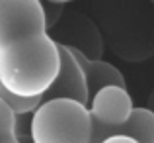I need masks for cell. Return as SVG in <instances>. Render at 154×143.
Wrapping results in <instances>:
<instances>
[{"mask_svg":"<svg viewBox=\"0 0 154 143\" xmlns=\"http://www.w3.org/2000/svg\"><path fill=\"white\" fill-rule=\"evenodd\" d=\"M59 73V43L47 34L41 0H0V84L43 96Z\"/></svg>","mask_w":154,"mask_h":143,"instance_id":"6da1fadb","label":"cell"},{"mask_svg":"<svg viewBox=\"0 0 154 143\" xmlns=\"http://www.w3.org/2000/svg\"><path fill=\"white\" fill-rule=\"evenodd\" d=\"M92 122L90 143H102L107 137L125 135L137 143H154V110L133 106L127 88L105 86L88 102Z\"/></svg>","mask_w":154,"mask_h":143,"instance_id":"7a4b0ae2","label":"cell"},{"mask_svg":"<svg viewBox=\"0 0 154 143\" xmlns=\"http://www.w3.org/2000/svg\"><path fill=\"white\" fill-rule=\"evenodd\" d=\"M27 137L31 143H90L88 106L70 98L41 100L31 114Z\"/></svg>","mask_w":154,"mask_h":143,"instance_id":"3957f363","label":"cell"},{"mask_svg":"<svg viewBox=\"0 0 154 143\" xmlns=\"http://www.w3.org/2000/svg\"><path fill=\"white\" fill-rule=\"evenodd\" d=\"M51 98H70V100L82 102L86 106L90 102L84 73L76 57L72 55L70 47L64 43H59V73L51 83V86L43 92L41 100H51Z\"/></svg>","mask_w":154,"mask_h":143,"instance_id":"277c9868","label":"cell"},{"mask_svg":"<svg viewBox=\"0 0 154 143\" xmlns=\"http://www.w3.org/2000/svg\"><path fill=\"white\" fill-rule=\"evenodd\" d=\"M72 55L76 57L80 69L86 79V88H88V98H92L98 90L105 86H121L127 88V80H125L123 73L115 67V65L107 63L103 59H90V57L82 55L78 49L70 47Z\"/></svg>","mask_w":154,"mask_h":143,"instance_id":"5b68a950","label":"cell"},{"mask_svg":"<svg viewBox=\"0 0 154 143\" xmlns=\"http://www.w3.org/2000/svg\"><path fill=\"white\" fill-rule=\"evenodd\" d=\"M0 100L12 110V114L16 118L33 114L37 110V106L41 104V96H20V94H14V92L6 90L2 84H0Z\"/></svg>","mask_w":154,"mask_h":143,"instance_id":"8992f818","label":"cell"},{"mask_svg":"<svg viewBox=\"0 0 154 143\" xmlns=\"http://www.w3.org/2000/svg\"><path fill=\"white\" fill-rule=\"evenodd\" d=\"M0 143H20L18 118L0 100Z\"/></svg>","mask_w":154,"mask_h":143,"instance_id":"52a82bcc","label":"cell"},{"mask_svg":"<svg viewBox=\"0 0 154 143\" xmlns=\"http://www.w3.org/2000/svg\"><path fill=\"white\" fill-rule=\"evenodd\" d=\"M41 8H43V16H45L47 30H51V28L60 20L64 6H60V4H53V2H47V0H41Z\"/></svg>","mask_w":154,"mask_h":143,"instance_id":"ba28073f","label":"cell"},{"mask_svg":"<svg viewBox=\"0 0 154 143\" xmlns=\"http://www.w3.org/2000/svg\"><path fill=\"white\" fill-rule=\"evenodd\" d=\"M102 143H137V141L131 139V137H125V135H113V137H107Z\"/></svg>","mask_w":154,"mask_h":143,"instance_id":"9c48e42d","label":"cell"},{"mask_svg":"<svg viewBox=\"0 0 154 143\" xmlns=\"http://www.w3.org/2000/svg\"><path fill=\"white\" fill-rule=\"evenodd\" d=\"M18 135H20V143H31V141H29V137H27V133L18 132Z\"/></svg>","mask_w":154,"mask_h":143,"instance_id":"30bf717a","label":"cell"},{"mask_svg":"<svg viewBox=\"0 0 154 143\" xmlns=\"http://www.w3.org/2000/svg\"><path fill=\"white\" fill-rule=\"evenodd\" d=\"M47 2H53V4H60V6H64L66 2H72V0H47Z\"/></svg>","mask_w":154,"mask_h":143,"instance_id":"8fae6325","label":"cell"},{"mask_svg":"<svg viewBox=\"0 0 154 143\" xmlns=\"http://www.w3.org/2000/svg\"><path fill=\"white\" fill-rule=\"evenodd\" d=\"M150 2H152V4H154V0H150Z\"/></svg>","mask_w":154,"mask_h":143,"instance_id":"7c38bea8","label":"cell"}]
</instances>
